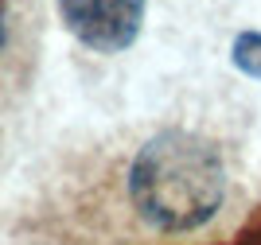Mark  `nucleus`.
Returning <instances> with one entry per match:
<instances>
[{"label": "nucleus", "mask_w": 261, "mask_h": 245, "mask_svg": "<svg viewBox=\"0 0 261 245\" xmlns=\"http://www.w3.org/2000/svg\"><path fill=\"white\" fill-rule=\"evenodd\" d=\"M226 164L207 137L164 128L129 164V203L156 234H191L222 210Z\"/></svg>", "instance_id": "1"}, {"label": "nucleus", "mask_w": 261, "mask_h": 245, "mask_svg": "<svg viewBox=\"0 0 261 245\" xmlns=\"http://www.w3.org/2000/svg\"><path fill=\"white\" fill-rule=\"evenodd\" d=\"M66 32L98 55L129 51L144 28V0H55Z\"/></svg>", "instance_id": "2"}, {"label": "nucleus", "mask_w": 261, "mask_h": 245, "mask_svg": "<svg viewBox=\"0 0 261 245\" xmlns=\"http://www.w3.org/2000/svg\"><path fill=\"white\" fill-rule=\"evenodd\" d=\"M230 63L238 66L246 78L261 82V32H238L230 43Z\"/></svg>", "instance_id": "3"}, {"label": "nucleus", "mask_w": 261, "mask_h": 245, "mask_svg": "<svg viewBox=\"0 0 261 245\" xmlns=\"http://www.w3.org/2000/svg\"><path fill=\"white\" fill-rule=\"evenodd\" d=\"M4 16H8V8H4V0H0V47L8 43V23H4Z\"/></svg>", "instance_id": "4"}]
</instances>
